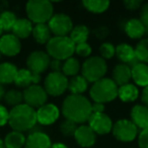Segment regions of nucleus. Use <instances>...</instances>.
Wrapping results in <instances>:
<instances>
[{"label": "nucleus", "mask_w": 148, "mask_h": 148, "mask_svg": "<svg viewBox=\"0 0 148 148\" xmlns=\"http://www.w3.org/2000/svg\"><path fill=\"white\" fill-rule=\"evenodd\" d=\"M33 23L27 18H19L12 27V35L21 39H27L33 33Z\"/></svg>", "instance_id": "24"}, {"label": "nucleus", "mask_w": 148, "mask_h": 148, "mask_svg": "<svg viewBox=\"0 0 148 148\" xmlns=\"http://www.w3.org/2000/svg\"><path fill=\"white\" fill-rule=\"evenodd\" d=\"M82 4L86 10L92 13H103L110 7L109 1L103 0H84Z\"/></svg>", "instance_id": "30"}, {"label": "nucleus", "mask_w": 148, "mask_h": 148, "mask_svg": "<svg viewBox=\"0 0 148 148\" xmlns=\"http://www.w3.org/2000/svg\"><path fill=\"white\" fill-rule=\"evenodd\" d=\"M74 138L79 146L83 148H89L95 145L97 141V134L88 125H81L74 133Z\"/></svg>", "instance_id": "15"}, {"label": "nucleus", "mask_w": 148, "mask_h": 148, "mask_svg": "<svg viewBox=\"0 0 148 148\" xmlns=\"http://www.w3.org/2000/svg\"><path fill=\"white\" fill-rule=\"evenodd\" d=\"M125 33L131 39L138 40L141 39L146 34V29L143 25V23L140 21V19L132 18L126 21L125 23Z\"/></svg>", "instance_id": "21"}, {"label": "nucleus", "mask_w": 148, "mask_h": 148, "mask_svg": "<svg viewBox=\"0 0 148 148\" xmlns=\"http://www.w3.org/2000/svg\"><path fill=\"white\" fill-rule=\"evenodd\" d=\"M37 123L43 126H49L54 124L60 116V111L54 103H45L36 111Z\"/></svg>", "instance_id": "13"}, {"label": "nucleus", "mask_w": 148, "mask_h": 148, "mask_svg": "<svg viewBox=\"0 0 148 148\" xmlns=\"http://www.w3.org/2000/svg\"><path fill=\"white\" fill-rule=\"evenodd\" d=\"M0 148H5L4 143H3V140L2 139H0Z\"/></svg>", "instance_id": "48"}, {"label": "nucleus", "mask_w": 148, "mask_h": 148, "mask_svg": "<svg viewBox=\"0 0 148 148\" xmlns=\"http://www.w3.org/2000/svg\"><path fill=\"white\" fill-rule=\"evenodd\" d=\"M0 58H1V52H0Z\"/></svg>", "instance_id": "50"}, {"label": "nucleus", "mask_w": 148, "mask_h": 148, "mask_svg": "<svg viewBox=\"0 0 148 148\" xmlns=\"http://www.w3.org/2000/svg\"><path fill=\"white\" fill-rule=\"evenodd\" d=\"M118 85L112 78H101L99 81L92 83L89 95L95 103H106L114 101L118 97Z\"/></svg>", "instance_id": "3"}, {"label": "nucleus", "mask_w": 148, "mask_h": 148, "mask_svg": "<svg viewBox=\"0 0 148 148\" xmlns=\"http://www.w3.org/2000/svg\"><path fill=\"white\" fill-rule=\"evenodd\" d=\"M114 137L121 142H131L137 137L138 128L133 124L131 120L121 119L113 124Z\"/></svg>", "instance_id": "8"}, {"label": "nucleus", "mask_w": 148, "mask_h": 148, "mask_svg": "<svg viewBox=\"0 0 148 148\" xmlns=\"http://www.w3.org/2000/svg\"><path fill=\"white\" fill-rule=\"evenodd\" d=\"M131 75L133 81L139 86L148 85V65L144 63H138L131 68Z\"/></svg>", "instance_id": "22"}, {"label": "nucleus", "mask_w": 148, "mask_h": 148, "mask_svg": "<svg viewBox=\"0 0 148 148\" xmlns=\"http://www.w3.org/2000/svg\"><path fill=\"white\" fill-rule=\"evenodd\" d=\"M91 106L92 103L83 95H70L64 99L61 111L66 120L78 125L88 121L92 114Z\"/></svg>", "instance_id": "1"}, {"label": "nucleus", "mask_w": 148, "mask_h": 148, "mask_svg": "<svg viewBox=\"0 0 148 148\" xmlns=\"http://www.w3.org/2000/svg\"><path fill=\"white\" fill-rule=\"evenodd\" d=\"M87 87H88V82L82 75H76L68 80V89L71 95H82Z\"/></svg>", "instance_id": "26"}, {"label": "nucleus", "mask_w": 148, "mask_h": 148, "mask_svg": "<svg viewBox=\"0 0 148 148\" xmlns=\"http://www.w3.org/2000/svg\"><path fill=\"white\" fill-rule=\"evenodd\" d=\"M138 95H139V90L132 83L122 85L118 89V97L124 103H132L136 101Z\"/></svg>", "instance_id": "25"}, {"label": "nucleus", "mask_w": 148, "mask_h": 148, "mask_svg": "<svg viewBox=\"0 0 148 148\" xmlns=\"http://www.w3.org/2000/svg\"><path fill=\"white\" fill-rule=\"evenodd\" d=\"M4 101L7 105L11 106V107H16L23 103V92L17 89H10L7 92H5L4 97H3Z\"/></svg>", "instance_id": "34"}, {"label": "nucleus", "mask_w": 148, "mask_h": 148, "mask_svg": "<svg viewBox=\"0 0 148 148\" xmlns=\"http://www.w3.org/2000/svg\"><path fill=\"white\" fill-rule=\"evenodd\" d=\"M80 70V64L76 58L71 57L69 59L65 60V62L62 65V73L67 76H76L78 75V72Z\"/></svg>", "instance_id": "31"}, {"label": "nucleus", "mask_w": 148, "mask_h": 148, "mask_svg": "<svg viewBox=\"0 0 148 148\" xmlns=\"http://www.w3.org/2000/svg\"><path fill=\"white\" fill-rule=\"evenodd\" d=\"M21 50V43L18 38L12 34H6L0 38V52L1 55L13 57L19 54Z\"/></svg>", "instance_id": "14"}, {"label": "nucleus", "mask_w": 148, "mask_h": 148, "mask_svg": "<svg viewBox=\"0 0 148 148\" xmlns=\"http://www.w3.org/2000/svg\"><path fill=\"white\" fill-rule=\"evenodd\" d=\"M25 136L23 133L17 131H11L3 139L5 148H23L25 144Z\"/></svg>", "instance_id": "27"}, {"label": "nucleus", "mask_w": 148, "mask_h": 148, "mask_svg": "<svg viewBox=\"0 0 148 148\" xmlns=\"http://www.w3.org/2000/svg\"><path fill=\"white\" fill-rule=\"evenodd\" d=\"M51 148H68V147L65 145V144L60 143V142H58V143H54V144H52V147H51Z\"/></svg>", "instance_id": "46"}, {"label": "nucleus", "mask_w": 148, "mask_h": 148, "mask_svg": "<svg viewBox=\"0 0 148 148\" xmlns=\"http://www.w3.org/2000/svg\"><path fill=\"white\" fill-rule=\"evenodd\" d=\"M4 95H5L4 86H3V84L0 83V99H2L3 97H4Z\"/></svg>", "instance_id": "47"}, {"label": "nucleus", "mask_w": 148, "mask_h": 148, "mask_svg": "<svg viewBox=\"0 0 148 148\" xmlns=\"http://www.w3.org/2000/svg\"><path fill=\"white\" fill-rule=\"evenodd\" d=\"M44 89L47 95L59 97L68 89V79L62 72H51L46 76Z\"/></svg>", "instance_id": "7"}, {"label": "nucleus", "mask_w": 148, "mask_h": 148, "mask_svg": "<svg viewBox=\"0 0 148 148\" xmlns=\"http://www.w3.org/2000/svg\"><path fill=\"white\" fill-rule=\"evenodd\" d=\"M50 62L51 58L47 53L43 51H34L27 57V66L29 71L41 75V73L50 67Z\"/></svg>", "instance_id": "11"}, {"label": "nucleus", "mask_w": 148, "mask_h": 148, "mask_svg": "<svg viewBox=\"0 0 148 148\" xmlns=\"http://www.w3.org/2000/svg\"><path fill=\"white\" fill-rule=\"evenodd\" d=\"M113 81L118 85V87L129 83L132 79L131 67L127 64H118L113 69Z\"/></svg>", "instance_id": "20"}, {"label": "nucleus", "mask_w": 148, "mask_h": 148, "mask_svg": "<svg viewBox=\"0 0 148 148\" xmlns=\"http://www.w3.org/2000/svg\"><path fill=\"white\" fill-rule=\"evenodd\" d=\"M123 4L125 5L128 10H136V9L142 7L143 3L141 0H127V1H124Z\"/></svg>", "instance_id": "41"}, {"label": "nucleus", "mask_w": 148, "mask_h": 148, "mask_svg": "<svg viewBox=\"0 0 148 148\" xmlns=\"http://www.w3.org/2000/svg\"><path fill=\"white\" fill-rule=\"evenodd\" d=\"M74 45H79V44L86 43L87 39L89 37V29L86 25H79L72 29L70 35L68 36Z\"/></svg>", "instance_id": "29"}, {"label": "nucleus", "mask_w": 148, "mask_h": 148, "mask_svg": "<svg viewBox=\"0 0 148 148\" xmlns=\"http://www.w3.org/2000/svg\"><path fill=\"white\" fill-rule=\"evenodd\" d=\"M99 53H101V57L103 60L111 59L116 55V47H114L113 44L105 42L99 46Z\"/></svg>", "instance_id": "35"}, {"label": "nucleus", "mask_w": 148, "mask_h": 148, "mask_svg": "<svg viewBox=\"0 0 148 148\" xmlns=\"http://www.w3.org/2000/svg\"><path fill=\"white\" fill-rule=\"evenodd\" d=\"M135 57L140 63H148V38L142 39L135 48Z\"/></svg>", "instance_id": "33"}, {"label": "nucleus", "mask_w": 148, "mask_h": 148, "mask_svg": "<svg viewBox=\"0 0 148 148\" xmlns=\"http://www.w3.org/2000/svg\"><path fill=\"white\" fill-rule=\"evenodd\" d=\"M141 99H142V103H144V106L148 108V85L144 87V89L142 90Z\"/></svg>", "instance_id": "45"}, {"label": "nucleus", "mask_w": 148, "mask_h": 148, "mask_svg": "<svg viewBox=\"0 0 148 148\" xmlns=\"http://www.w3.org/2000/svg\"><path fill=\"white\" fill-rule=\"evenodd\" d=\"M93 34H95V36L97 38V39L99 40H105L106 38L109 36L110 34V29H108L107 27H105V25H101V27H97V29L93 31Z\"/></svg>", "instance_id": "40"}, {"label": "nucleus", "mask_w": 148, "mask_h": 148, "mask_svg": "<svg viewBox=\"0 0 148 148\" xmlns=\"http://www.w3.org/2000/svg\"><path fill=\"white\" fill-rule=\"evenodd\" d=\"M91 110H92V113H103L105 111V106L103 103H95L91 106Z\"/></svg>", "instance_id": "44"}, {"label": "nucleus", "mask_w": 148, "mask_h": 148, "mask_svg": "<svg viewBox=\"0 0 148 148\" xmlns=\"http://www.w3.org/2000/svg\"><path fill=\"white\" fill-rule=\"evenodd\" d=\"M50 137L42 131H34L25 139V148H51Z\"/></svg>", "instance_id": "16"}, {"label": "nucleus", "mask_w": 148, "mask_h": 148, "mask_svg": "<svg viewBox=\"0 0 148 148\" xmlns=\"http://www.w3.org/2000/svg\"><path fill=\"white\" fill-rule=\"evenodd\" d=\"M8 124L13 131L23 133L32 130L37 124L36 110L25 103L13 107L9 111Z\"/></svg>", "instance_id": "2"}, {"label": "nucleus", "mask_w": 148, "mask_h": 148, "mask_svg": "<svg viewBox=\"0 0 148 148\" xmlns=\"http://www.w3.org/2000/svg\"><path fill=\"white\" fill-rule=\"evenodd\" d=\"M131 121L138 129L148 127V108L144 105H136L131 110Z\"/></svg>", "instance_id": "18"}, {"label": "nucleus", "mask_w": 148, "mask_h": 148, "mask_svg": "<svg viewBox=\"0 0 148 148\" xmlns=\"http://www.w3.org/2000/svg\"><path fill=\"white\" fill-rule=\"evenodd\" d=\"M8 118H9V111L4 106L0 105V127L5 126L8 123Z\"/></svg>", "instance_id": "42"}, {"label": "nucleus", "mask_w": 148, "mask_h": 148, "mask_svg": "<svg viewBox=\"0 0 148 148\" xmlns=\"http://www.w3.org/2000/svg\"><path fill=\"white\" fill-rule=\"evenodd\" d=\"M91 52H92V49L87 43L79 44V45L75 46V53L80 57L88 58L90 56Z\"/></svg>", "instance_id": "37"}, {"label": "nucleus", "mask_w": 148, "mask_h": 148, "mask_svg": "<svg viewBox=\"0 0 148 148\" xmlns=\"http://www.w3.org/2000/svg\"><path fill=\"white\" fill-rule=\"evenodd\" d=\"M108 70L106 60L101 56H92L86 58L81 67L82 76L87 80V82L95 83L99 79L103 78Z\"/></svg>", "instance_id": "6"}, {"label": "nucleus", "mask_w": 148, "mask_h": 148, "mask_svg": "<svg viewBox=\"0 0 148 148\" xmlns=\"http://www.w3.org/2000/svg\"><path fill=\"white\" fill-rule=\"evenodd\" d=\"M23 101L25 105L33 109H39L46 103L48 95L43 86L39 84H34L25 88L23 92Z\"/></svg>", "instance_id": "10"}, {"label": "nucleus", "mask_w": 148, "mask_h": 148, "mask_svg": "<svg viewBox=\"0 0 148 148\" xmlns=\"http://www.w3.org/2000/svg\"><path fill=\"white\" fill-rule=\"evenodd\" d=\"M16 21V15L12 11L5 10L0 13V27L2 31H12V27Z\"/></svg>", "instance_id": "32"}, {"label": "nucleus", "mask_w": 148, "mask_h": 148, "mask_svg": "<svg viewBox=\"0 0 148 148\" xmlns=\"http://www.w3.org/2000/svg\"><path fill=\"white\" fill-rule=\"evenodd\" d=\"M87 122L93 132L99 135L109 134L113 129L112 119L105 113H92Z\"/></svg>", "instance_id": "12"}, {"label": "nucleus", "mask_w": 148, "mask_h": 148, "mask_svg": "<svg viewBox=\"0 0 148 148\" xmlns=\"http://www.w3.org/2000/svg\"><path fill=\"white\" fill-rule=\"evenodd\" d=\"M33 35L35 41L37 42L38 44H41V45H44L46 44L47 45L48 42L51 40V36L52 33L50 31L49 27L46 23H39V25H36L35 27H33Z\"/></svg>", "instance_id": "28"}, {"label": "nucleus", "mask_w": 148, "mask_h": 148, "mask_svg": "<svg viewBox=\"0 0 148 148\" xmlns=\"http://www.w3.org/2000/svg\"><path fill=\"white\" fill-rule=\"evenodd\" d=\"M40 81H41V75L29 71L27 68V69H19L17 71L14 83L16 86L25 89L31 85L39 84Z\"/></svg>", "instance_id": "17"}, {"label": "nucleus", "mask_w": 148, "mask_h": 148, "mask_svg": "<svg viewBox=\"0 0 148 148\" xmlns=\"http://www.w3.org/2000/svg\"><path fill=\"white\" fill-rule=\"evenodd\" d=\"M116 55H117L118 59L123 64H127V65L135 66L136 64L140 63L135 57V50L132 46L128 45V44H120L116 48Z\"/></svg>", "instance_id": "19"}, {"label": "nucleus", "mask_w": 148, "mask_h": 148, "mask_svg": "<svg viewBox=\"0 0 148 148\" xmlns=\"http://www.w3.org/2000/svg\"><path fill=\"white\" fill-rule=\"evenodd\" d=\"M138 145L140 148H148V127L142 130L138 135Z\"/></svg>", "instance_id": "38"}, {"label": "nucleus", "mask_w": 148, "mask_h": 148, "mask_svg": "<svg viewBox=\"0 0 148 148\" xmlns=\"http://www.w3.org/2000/svg\"><path fill=\"white\" fill-rule=\"evenodd\" d=\"M139 19H140V21L143 23V25L146 29V32H147L148 31V3L142 5Z\"/></svg>", "instance_id": "39"}, {"label": "nucleus", "mask_w": 148, "mask_h": 148, "mask_svg": "<svg viewBox=\"0 0 148 148\" xmlns=\"http://www.w3.org/2000/svg\"><path fill=\"white\" fill-rule=\"evenodd\" d=\"M62 65L63 64L59 60L52 59L50 62V68L52 69V72H62Z\"/></svg>", "instance_id": "43"}, {"label": "nucleus", "mask_w": 148, "mask_h": 148, "mask_svg": "<svg viewBox=\"0 0 148 148\" xmlns=\"http://www.w3.org/2000/svg\"><path fill=\"white\" fill-rule=\"evenodd\" d=\"M25 11L29 21L39 23H49L54 13V7L48 0H31L25 5Z\"/></svg>", "instance_id": "4"}, {"label": "nucleus", "mask_w": 148, "mask_h": 148, "mask_svg": "<svg viewBox=\"0 0 148 148\" xmlns=\"http://www.w3.org/2000/svg\"><path fill=\"white\" fill-rule=\"evenodd\" d=\"M77 128H78L77 124H75L74 122L69 121V120H65L60 125V131H61V133L64 136L70 137V136H74V133H75Z\"/></svg>", "instance_id": "36"}, {"label": "nucleus", "mask_w": 148, "mask_h": 148, "mask_svg": "<svg viewBox=\"0 0 148 148\" xmlns=\"http://www.w3.org/2000/svg\"><path fill=\"white\" fill-rule=\"evenodd\" d=\"M2 29H1V27H0V36H1V35H2Z\"/></svg>", "instance_id": "49"}, {"label": "nucleus", "mask_w": 148, "mask_h": 148, "mask_svg": "<svg viewBox=\"0 0 148 148\" xmlns=\"http://www.w3.org/2000/svg\"><path fill=\"white\" fill-rule=\"evenodd\" d=\"M18 69L14 64L10 62H4L0 64V83L10 84L14 82Z\"/></svg>", "instance_id": "23"}, {"label": "nucleus", "mask_w": 148, "mask_h": 148, "mask_svg": "<svg viewBox=\"0 0 148 148\" xmlns=\"http://www.w3.org/2000/svg\"><path fill=\"white\" fill-rule=\"evenodd\" d=\"M47 54L55 60H67L75 53V45L69 37H53L46 45Z\"/></svg>", "instance_id": "5"}, {"label": "nucleus", "mask_w": 148, "mask_h": 148, "mask_svg": "<svg viewBox=\"0 0 148 148\" xmlns=\"http://www.w3.org/2000/svg\"><path fill=\"white\" fill-rule=\"evenodd\" d=\"M48 27L55 37H68L73 29V23L69 15L65 13H57L49 21Z\"/></svg>", "instance_id": "9"}]
</instances>
